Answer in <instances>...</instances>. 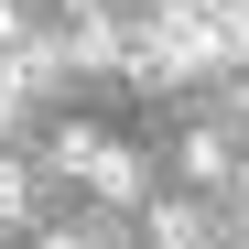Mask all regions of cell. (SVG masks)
<instances>
[{"label":"cell","mask_w":249,"mask_h":249,"mask_svg":"<svg viewBox=\"0 0 249 249\" xmlns=\"http://www.w3.org/2000/svg\"><path fill=\"white\" fill-rule=\"evenodd\" d=\"M22 44H44L33 33V0H0V54H22Z\"/></svg>","instance_id":"cell-4"},{"label":"cell","mask_w":249,"mask_h":249,"mask_svg":"<svg viewBox=\"0 0 249 249\" xmlns=\"http://www.w3.org/2000/svg\"><path fill=\"white\" fill-rule=\"evenodd\" d=\"M22 217H33V174L0 152V228H22Z\"/></svg>","instance_id":"cell-2"},{"label":"cell","mask_w":249,"mask_h":249,"mask_svg":"<svg viewBox=\"0 0 249 249\" xmlns=\"http://www.w3.org/2000/svg\"><path fill=\"white\" fill-rule=\"evenodd\" d=\"M184 174H195V184H228V141L195 130V141H184Z\"/></svg>","instance_id":"cell-3"},{"label":"cell","mask_w":249,"mask_h":249,"mask_svg":"<svg viewBox=\"0 0 249 249\" xmlns=\"http://www.w3.org/2000/svg\"><path fill=\"white\" fill-rule=\"evenodd\" d=\"M54 174H76L98 206H130V195H141V162L119 152L108 130H54Z\"/></svg>","instance_id":"cell-1"},{"label":"cell","mask_w":249,"mask_h":249,"mask_svg":"<svg viewBox=\"0 0 249 249\" xmlns=\"http://www.w3.org/2000/svg\"><path fill=\"white\" fill-rule=\"evenodd\" d=\"M238 206H249V162H238Z\"/></svg>","instance_id":"cell-5"}]
</instances>
